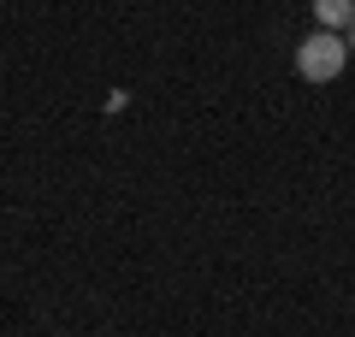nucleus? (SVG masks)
I'll return each mask as SVG.
<instances>
[{
	"instance_id": "f257e3e1",
	"label": "nucleus",
	"mask_w": 355,
	"mask_h": 337,
	"mask_svg": "<svg viewBox=\"0 0 355 337\" xmlns=\"http://www.w3.org/2000/svg\"><path fill=\"white\" fill-rule=\"evenodd\" d=\"M343 30H314V36L296 48V77L302 83H331V77L343 71Z\"/></svg>"
},
{
	"instance_id": "f03ea898",
	"label": "nucleus",
	"mask_w": 355,
	"mask_h": 337,
	"mask_svg": "<svg viewBox=\"0 0 355 337\" xmlns=\"http://www.w3.org/2000/svg\"><path fill=\"white\" fill-rule=\"evenodd\" d=\"M314 18H320V30H343V24H355V0H314Z\"/></svg>"
},
{
	"instance_id": "7ed1b4c3",
	"label": "nucleus",
	"mask_w": 355,
	"mask_h": 337,
	"mask_svg": "<svg viewBox=\"0 0 355 337\" xmlns=\"http://www.w3.org/2000/svg\"><path fill=\"white\" fill-rule=\"evenodd\" d=\"M349 53H355V24H349Z\"/></svg>"
}]
</instances>
